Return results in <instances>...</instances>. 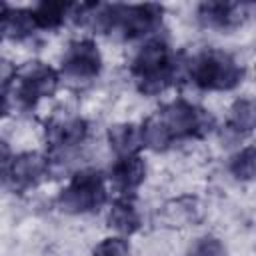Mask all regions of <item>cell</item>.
I'll return each instance as SVG.
<instances>
[{
	"label": "cell",
	"instance_id": "cell-11",
	"mask_svg": "<svg viewBox=\"0 0 256 256\" xmlns=\"http://www.w3.org/2000/svg\"><path fill=\"white\" fill-rule=\"evenodd\" d=\"M146 178V162L140 154L118 158L110 170L112 186L122 196H132L134 190L144 182Z\"/></svg>",
	"mask_w": 256,
	"mask_h": 256
},
{
	"label": "cell",
	"instance_id": "cell-3",
	"mask_svg": "<svg viewBox=\"0 0 256 256\" xmlns=\"http://www.w3.org/2000/svg\"><path fill=\"white\" fill-rule=\"evenodd\" d=\"M130 74L136 82L138 92L154 96L172 86L176 76V58L172 48L162 38L148 40L134 56Z\"/></svg>",
	"mask_w": 256,
	"mask_h": 256
},
{
	"label": "cell",
	"instance_id": "cell-10",
	"mask_svg": "<svg viewBox=\"0 0 256 256\" xmlns=\"http://www.w3.org/2000/svg\"><path fill=\"white\" fill-rule=\"evenodd\" d=\"M88 124L80 116H70L62 120H54L46 126V142L52 152L70 150L86 140Z\"/></svg>",
	"mask_w": 256,
	"mask_h": 256
},
{
	"label": "cell",
	"instance_id": "cell-17",
	"mask_svg": "<svg viewBox=\"0 0 256 256\" xmlns=\"http://www.w3.org/2000/svg\"><path fill=\"white\" fill-rule=\"evenodd\" d=\"M226 126H228V130H232L238 136L250 134L256 128V100L238 98L228 110Z\"/></svg>",
	"mask_w": 256,
	"mask_h": 256
},
{
	"label": "cell",
	"instance_id": "cell-20",
	"mask_svg": "<svg viewBox=\"0 0 256 256\" xmlns=\"http://www.w3.org/2000/svg\"><path fill=\"white\" fill-rule=\"evenodd\" d=\"M92 256H130V244L122 236L104 238L100 244H96Z\"/></svg>",
	"mask_w": 256,
	"mask_h": 256
},
{
	"label": "cell",
	"instance_id": "cell-7",
	"mask_svg": "<svg viewBox=\"0 0 256 256\" xmlns=\"http://www.w3.org/2000/svg\"><path fill=\"white\" fill-rule=\"evenodd\" d=\"M4 184L14 192H24L38 186L48 174V158L40 152H20L2 164Z\"/></svg>",
	"mask_w": 256,
	"mask_h": 256
},
{
	"label": "cell",
	"instance_id": "cell-12",
	"mask_svg": "<svg viewBox=\"0 0 256 256\" xmlns=\"http://www.w3.org/2000/svg\"><path fill=\"white\" fill-rule=\"evenodd\" d=\"M200 218H202V206L194 196H180L176 200H170L162 208V220L166 222V226L182 228L196 224Z\"/></svg>",
	"mask_w": 256,
	"mask_h": 256
},
{
	"label": "cell",
	"instance_id": "cell-18",
	"mask_svg": "<svg viewBox=\"0 0 256 256\" xmlns=\"http://www.w3.org/2000/svg\"><path fill=\"white\" fill-rule=\"evenodd\" d=\"M228 170L236 180H256V146H246L238 154H234L228 164Z\"/></svg>",
	"mask_w": 256,
	"mask_h": 256
},
{
	"label": "cell",
	"instance_id": "cell-5",
	"mask_svg": "<svg viewBox=\"0 0 256 256\" xmlns=\"http://www.w3.org/2000/svg\"><path fill=\"white\" fill-rule=\"evenodd\" d=\"M108 200L106 178L100 170H80L60 190L56 202L62 212L90 214L98 212Z\"/></svg>",
	"mask_w": 256,
	"mask_h": 256
},
{
	"label": "cell",
	"instance_id": "cell-16",
	"mask_svg": "<svg viewBox=\"0 0 256 256\" xmlns=\"http://www.w3.org/2000/svg\"><path fill=\"white\" fill-rule=\"evenodd\" d=\"M74 4L72 2H56V0H44L32 6V16L36 22V28L40 30H56L64 24L68 16H72Z\"/></svg>",
	"mask_w": 256,
	"mask_h": 256
},
{
	"label": "cell",
	"instance_id": "cell-2",
	"mask_svg": "<svg viewBox=\"0 0 256 256\" xmlns=\"http://www.w3.org/2000/svg\"><path fill=\"white\" fill-rule=\"evenodd\" d=\"M164 8L160 4H108L98 6L96 14H92L94 28L104 34H118L124 40H136L152 30H156L162 22Z\"/></svg>",
	"mask_w": 256,
	"mask_h": 256
},
{
	"label": "cell",
	"instance_id": "cell-14",
	"mask_svg": "<svg viewBox=\"0 0 256 256\" xmlns=\"http://www.w3.org/2000/svg\"><path fill=\"white\" fill-rule=\"evenodd\" d=\"M108 226L124 236H130L140 230L142 218L130 196H120L112 202V208L108 212Z\"/></svg>",
	"mask_w": 256,
	"mask_h": 256
},
{
	"label": "cell",
	"instance_id": "cell-15",
	"mask_svg": "<svg viewBox=\"0 0 256 256\" xmlns=\"http://www.w3.org/2000/svg\"><path fill=\"white\" fill-rule=\"evenodd\" d=\"M36 22L32 16V8H10L8 4L2 6V32L10 40H24L34 34Z\"/></svg>",
	"mask_w": 256,
	"mask_h": 256
},
{
	"label": "cell",
	"instance_id": "cell-13",
	"mask_svg": "<svg viewBox=\"0 0 256 256\" xmlns=\"http://www.w3.org/2000/svg\"><path fill=\"white\" fill-rule=\"evenodd\" d=\"M108 142H110V148L116 152L118 158L134 156V154H138L140 148H144L140 126H136L132 122H120V124L110 126L108 128Z\"/></svg>",
	"mask_w": 256,
	"mask_h": 256
},
{
	"label": "cell",
	"instance_id": "cell-9",
	"mask_svg": "<svg viewBox=\"0 0 256 256\" xmlns=\"http://www.w3.org/2000/svg\"><path fill=\"white\" fill-rule=\"evenodd\" d=\"M250 4L240 2H202L196 8V18L206 28L216 30H230L240 26L250 16Z\"/></svg>",
	"mask_w": 256,
	"mask_h": 256
},
{
	"label": "cell",
	"instance_id": "cell-19",
	"mask_svg": "<svg viewBox=\"0 0 256 256\" xmlns=\"http://www.w3.org/2000/svg\"><path fill=\"white\" fill-rule=\"evenodd\" d=\"M186 256H226V248L216 236H202L188 248Z\"/></svg>",
	"mask_w": 256,
	"mask_h": 256
},
{
	"label": "cell",
	"instance_id": "cell-4",
	"mask_svg": "<svg viewBox=\"0 0 256 256\" xmlns=\"http://www.w3.org/2000/svg\"><path fill=\"white\" fill-rule=\"evenodd\" d=\"M188 72L200 90L218 92L234 90L244 78V68L222 50H204L196 54L190 60Z\"/></svg>",
	"mask_w": 256,
	"mask_h": 256
},
{
	"label": "cell",
	"instance_id": "cell-8",
	"mask_svg": "<svg viewBox=\"0 0 256 256\" xmlns=\"http://www.w3.org/2000/svg\"><path fill=\"white\" fill-rule=\"evenodd\" d=\"M102 70V56L94 40L82 38L68 44L62 56V74L74 80L96 78Z\"/></svg>",
	"mask_w": 256,
	"mask_h": 256
},
{
	"label": "cell",
	"instance_id": "cell-6",
	"mask_svg": "<svg viewBox=\"0 0 256 256\" xmlns=\"http://www.w3.org/2000/svg\"><path fill=\"white\" fill-rule=\"evenodd\" d=\"M14 100H18L20 108L30 110L42 98L54 96L60 84V74L40 60H30L20 68H14Z\"/></svg>",
	"mask_w": 256,
	"mask_h": 256
},
{
	"label": "cell",
	"instance_id": "cell-1",
	"mask_svg": "<svg viewBox=\"0 0 256 256\" xmlns=\"http://www.w3.org/2000/svg\"><path fill=\"white\" fill-rule=\"evenodd\" d=\"M212 124L214 120L204 108L188 100H174L140 124L142 144L144 148L162 152L176 140L204 136L212 130Z\"/></svg>",
	"mask_w": 256,
	"mask_h": 256
}]
</instances>
